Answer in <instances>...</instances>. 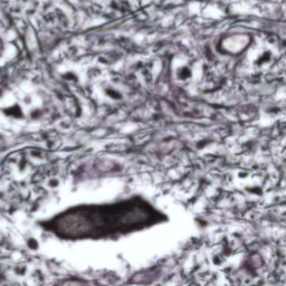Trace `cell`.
<instances>
[{"mask_svg":"<svg viewBox=\"0 0 286 286\" xmlns=\"http://www.w3.org/2000/svg\"><path fill=\"white\" fill-rule=\"evenodd\" d=\"M148 210L134 203L113 205L110 207L78 209L59 218L60 234L67 236L90 234H113L130 230L131 227L148 221Z\"/></svg>","mask_w":286,"mask_h":286,"instance_id":"1","label":"cell"}]
</instances>
